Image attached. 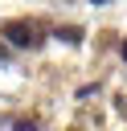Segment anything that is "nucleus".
<instances>
[{"instance_id":"nucleus-1","label":"nucleus","mask_w":127,"mask_h":131,"mask_svg":"<svg viewBox=\"0 0 127 131\" xmlns=\"http://www.w3.org/2000/svg\"><path fill=\"white\" fill-rule=\"evenodd\" d=\"M4 41L16 45V49H29V45H37V33L29 25H20V20H12V25H4Z\"/></svg>"},{"instance_id":"nucleus-2","label":"nucleus","mask_w":127,"mask_h":131,"mask_svg":"<svg viewBox=\"0 0 127 131\" xmlns=\"http://www.w3.org/2000/svg\"><path fill=\"white\" fill-rule=\"evenodd\" d=\"M57 37H61V41H70V45H78V41H82V33H78V29H57Z\"/></svg>"},{"instance_id":"nucleus-3","label":"nucleus","mask_w":127,"mask_h":131,"mask_svg":"<svg viewBox=\"0 0 127 131\" xmlns=\"http://www.w3.org/2000/svg\"><path fill=\"white\" fill-rule=\"evenodd\" d=\"M123 61H127V41H123Z\"/></svg>"},{"instance_id":"nucleus-4","label":"nucleus","mask_w":127,"mask_h":131,"mask_svg":"<svg viewBox=\"0 0 127 131\" xmlns=\"http://www.w3.org/2000/svg\"><path fill=\"white\" fill-rule=\"evenodd\" d=\"M90 4H107V0H90Z\"/></svg>"}]
</instances>
